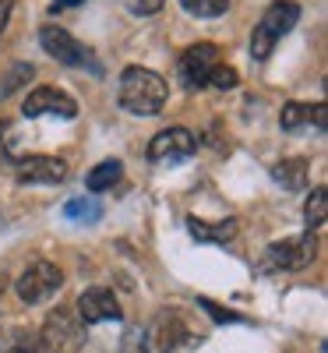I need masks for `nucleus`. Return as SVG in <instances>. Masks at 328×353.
Listing matches in <instances>:
<instances>
[{"mask_svg": "<svg viewBox=\"0 0 328 353\" xmlns=\"http://www.w3.org/2000/svg\"><path fill=\"white\" fill-rule=\"evenodd\" d=\"M28 78H32V64H14V68L8 71V78L0 81V99H8V96L14 92V88H18V85H25Z\"/></svg>", "mask_w": 328, "mask_h": 353, "instance_id": "nucleus-19", "label": "nucleus"}, {"mask_svg": "<svg viewBox=\"0 0 328 353\" xmlns=\"http://www.w3.org/2000/svg\"><path fill=\"white\" fill-rule=\"evenodd\" d=\"M81 325H99V321H121V304H116L113 290L106 286H92L78 297V311Z\"/></svg>", "mask_w": 328, "mask_h": 353, "instance_id": "nucleus-8", "label": "nucleus"}, {"mask_svg": "<svg viewBox=\"0 0 328 353\" xmlns=\"http://www.w3.org/2000/svg\"><path fill=\"white\" fill-rule=\"evenodd\" d=\"M61 286H64V272L57 269V265H50V261H32V265H28V269L18 276L14 293H18L25 304H43V301H50Z\"/></svg>", "mask_w": 328, "mask_h": 353, "instance_id": "nucleus-4", "label": "nucleus"}, {"mask_svg": "<svg viewBox=\"0 0 328 353\" xmlns=\"http://www.w3.org/2000/svg\"><path fill=\"white\" fill-rule=\"evenodd\" d=\"M184 11L194 14V18H219L226 8H229V0H181Z\"/></svg>", "mask_w": 328, "mask_h": 353, "instance_id": "nucleus-17", "label": "nucleus"}, {"mask_svg": "<svg viewBox=\"0 0 328 353\" xmlns=\"http://www.w3.org/2000/svg\"><path fill=\"white\" fill-rule=\"evenodd\" d=\"M208 85H216V88H233L236 85V71L233 68H212V74H208Z\"/></svg>", "mask_w": 328, "mask_h": 353, "instance_id": "nucleus-21", "label": "nucleus"}, {"mask_svg": "<svg viewBox=\"0 0 328 353\" xmlns=\"http://www.w3.org/2000/svg\"><path fill=\"white\" fill-rule=\"evenodd\" d=\"M314 233H300V237H286L279 244L268 248V261L276 265V269H307L314 261Z\"/></svg>", "mask_w": 328, "mask_h": 353, "instance_id": "nucleus-9", "label": "nucleus"}, {"mask_svg": "<svg viewBox=\"0 0 328 353\" xmlns=\"http://www.w3.org/2000/svg\"><path fill=\"white\" fill-rule=\"evenodd\" d=\"M166 78L148 68H127L121 74V106L138 117H156L166 103Z\"/></svg>", "mask_w": 328, "mask_h": 353, "instance_id": "nucleus-1", "label": "nucleus"}, {"mask_svg": "<svg viewBox=\"0 0 328 353\" xmlns=\"http://www.w3.org/2000/svg\"><path fill=\"white\" fill-rule=\"evenodd\" d=\"M64 216L68 219H74V223H96L99 216H103V205H99V198H71L68 205H64Z\"/></svg>", "mask_w": 328, "mask_h": 353, "instance_id": "nucleus-14", "label": "nucleus"}, {"mask_svg": "<svg viewBox=\"0 0 328 353\" xmlns=\"http://www.w3.org/2000/svg\"><path fill=\"white\" fill-rule=\"evenodd\" d=\"M121 173H124L121 163H116V159H106V163H99L96 170H88L85 184H88V191H110L116 181H121Z\"/></svg>", "mask_w": 328, "mask_h": 353, "instance_id": "nucleus-13", "label": "nucleus"}, {"mask_svg": "<svg viewBox=\"0 0 328 353\" xmlns=\"http://www.w3.org/2000/svg\"><path fill=\"white\" fill-rule=\"evenodd\" d=\"M127 4V11H134V14H156L166 0H124Z\"/></svg>", "mask_w": 328, "mask_h": 353, "instance_id": "nucleus-22", "label": "nucleus"}, {"mask_svg": "<svg viewBox=\"0 0 328 353\" xmlns=\"http://www.w3.org/2000/svg\"><path fill=\"white\" fill-rule=\"evenodd\" d=\"M311 110H314V106H304V103H286V110H283V117H279L283 131H296L300 124H311Z\"/></svg>", "mask_w": 328, "mask_h": 353, "instance_id": "nucleus-18", "label": "nucleus"}, {"mask_svg": "<svg viewBox=\"0 0 328 353\" xmlns=\"http://www.w3.org/2000/svg\"><path fill=\"white\" fill-rule=\"evenodd\" d=\"M74 4H85V0H53V11H64V8H74Z\"/></svg>", "mask_w": 328, "mask_h": 353, "instance_id": "nucleus-27", "label": "nucleus"}, {"mask_svg": "<svg viewBox=\"0 0 328 353\" xmlns=\"http://www.w3.org/2000/svg\"><path fill=\"white\" fill-rule=\"evenodd\" d=\"M198 138L187 128H166L148 141V159L152 163H181L187 156H194Z\"/></svg>", "mask_w": 328, "mask_h": 353, "instance_id": "nucleus-6", "label": "nucleus"}, {"mask_svg": "<svg viewBox=\"0 0 328 353\" xmlns=\"http://www.w3.org/2000/svg\"><path fill=\"white\" fill-rule=\"evenodd\" d=\"M8 18H11V0H0V36L8 28Z\"/></svg>", "mask_w": 328, "mask_h": 353, "instance_id": "nucleus-25", "label": "nucleus"}, {"mask_svg": "<svg viewBox=\"0 0 328 353\" xmlns=\"http://www.w3.org/2000/svg\"><path fill=\"white\" fill-rule=\"evenodd\" d=\"M304 219H307L311 230L325 226V219H328V194H325V188H314L311 191V198L304 205Z\"/></svg>", "mask_w": 328, "mask_h": 353, "instance_id": "nucleus-15", "label": "nucleus"}, {"mask_svg": "<svg viewBox=\"0 0 328 353\" xmlns=\"http://www.w3.org/2000/svg\"><path fill=\"white\" fill-rule=\"evenodd\" d=\"M187 230L194 233L198 241H229L233 233H236V226H233V223H223V226H205V223H198V219H187Z\"/></svg>", "mask_w": 328, "mask_h": 353, "instance_id": "nucleus-16", "label": "nucleus"}, {"mask_svg": "<svg viewBox=\"0 0 328 353\" xmlns=\"http://www.w3.org/2000/svg\"><path fill=\"white\" fill-rule=\"evenodd\" d=\"M198 304H201V307H205L208 314H212L216 321H244L240 314H233V311H223V307H216V304L208 301V297H198Z\"/></svg>", "mask_w": 328, "mask_h": 353, "instance_id": "nucleus-23", "label": "nucleus"}, {"mask_svg": "<svg viewBox=\"0 0 328 353\" xmlns=\"http://www.w3.org/2000/svg\"><path fill=\"white\" fill-rule=\"evenodd\" d=\"M296 21H300V4H293V0H276V4H268V11L261 14L254 36H251V57L254 61H265V57L272 53L276 39H283Z\"/></svg>", "mask_w": 328, "mask_h": 353, "instance_id": "nucleus-2", "label": "nucleus"}, {"mask_svg": "<svg viewBox=\"0 0 328 353\" xmlns=\"http://www.w3.org/2000/svg\"><path fill=\"white\" fill-rule=\"evenodd\" d=\"M25 117H43V113H61V117H71L78 113V106H74V99L71 96H64V92H57V88H36L32 96L25 99Z\"/></svg>", "mask_w": 328, "mask_h": 353, "instance_id": "nucleus-11", "label": "nucleus"}, {"mask_svg": "<svg viewBox=\"0 0 328 353\" xmlns=\"http://www.w3.org/2000/svg\"><path fill=\"white\" fill-rule=\"evenodd\" d=\"M194 336L187 332V325L176 314H170V329H163L159 332V346H163V353H191L194 350Z\"/></svg>", "mask_w": 328, "mask_h": 353, "instance_id": "nucleus-12", "label": "nucleus"}, {"mask_svg": "<svg viewBox=\"0 0 328 353\" xmlns=\"http://www.w3.org/2000/svg\"><path fill=\"white\" fill-rule=\"evenodd\" d=\"M32 350H36V343H32V339H25V343H18V346H11L8 353H32Z\"/></svg>", "mask_w": 328, "mask_h": 353, "instance_id": "nucleus-26", "label": "nucleus"}, {"mask_svg": "<svg viewBox=\"0 0 328 353\" xmlns=\"http://www.w3.org/2000/svg\"><path fill=\"white\" fill-rule=\"evenodd\" d=\"M216 46L212 43H198V46H187L176 61V74H181L184 88H201L208 85V74L216 68Z\"/></svg>", "mask_w": 328, "mask_h": 353, "instance_id": "nucleus-7", "label": "nucleus"}, {"mask_svg": "<svg viewBox=\"0 0 328 353\" xmlns=\"http://www.w3.org/2000/svg\"><path fill=\"white\" fill-rule=\"evenodd\" d=\"M276 181H283L286 188H304V163L289 159V163L276 166Z\"/></svg>", "mask_w": 328, "mask_h": 353, "instance_id": "nucleus-20", "label": "nucleus"}, {"mask_svg": "<svg viewBox=\"0 0 328 353\" xmlns=\"http://www.w3.org/2000/svg\"><path fill=\"white\" fill-rule=\"evenodd\" d=\"M39 43H43V50L53 57V61H61V64H68V68H92V71L99 74V64L88 57V50L68 32V28L46 25L43 32H39Z\"/></svg>", "mask_w": 328, "mask_h": 353, "instance_id": "nucleus-5", "label": "nucleus"}, {"mask_svg": "<svg viewBox=\"0 0 328 353\" xmlns=\"http://www.w3.org/2000/svg\"><path fill=\"white\" fill-rule=\"evenodd\" d=\"M124 353H145V332L141 329H131L127 336H124V346H121Z\"/></svg>", "mask_w": 328, "mask_h": 353, "instance_id": "nucleus-24", "label": "nucleus"}, {"mask_svg": "<svg viewBox=\"0 0 328 353\" xmlns=\"http://www.w3.org/2000/svg\"><path fill=\"white\" fill-rule=\"evenodd\" d=\"M14 173L21 184H61L68 176V163L57 156H28L14 159Z\"/></svg>", "mask_w": 328, "mask_h": 353, "instance_id": "nucleus-10", "label": "nucleus"}, {"mask_svg": "<svg viewBox=\"0 0 328 353\" xmlns=\"http://www.w3.org/2000/svg\"><path fill=\"white\" fill-rule=\"evenodd\" d=\"M85 346V325L71 307H57L46 314L39 329V350L43 353H78Z\"/></svg>", "mask_w": 328, "mask_h": 353, "instance_id": "nucleus-3", "label": "nucleus"}]
</instances>
